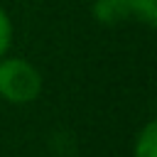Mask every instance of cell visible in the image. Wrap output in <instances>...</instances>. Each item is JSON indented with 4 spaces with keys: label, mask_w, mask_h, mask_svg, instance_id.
Here are the masks:
<instances>
[{
    "label": "cell",
    "mask_w": 157,
    "mask_h": 157,
    "mask_svg": "<svg viewBox=\"0 0 157 157\" xmlns=\"http://www.w3.org/2000/svg\"><path fill=\"white\" fill-rule=\"evenodd\" d=\"M42 91L39 71L25 59L0 61V96L10 103H29Z\"/></svg>",
    "instance_id": "obj_1"
},
{
    "label": "cell",
    "mask_w": 157,
    "mask_h": 157,
    "mask_svg": "<svg viewBox=\"0 0 157 157\" xmlns=\"http://www.w3.org/2000/svg\"><path fill=\"white\" fill-rule=\"evenodd\" d=\"M93 17L101 25H118L130 15V2L128 0H96L93 2Z\"/></svg>",
    "instance_id": "obj_2"
},
{
    "label": "cell",
    "mask_w": 157,
    "mask_h": 157,
    "mask_svg": "<svg viewBox=\"0 0 157 157\" xmlns=\"http://www.w3.org/2000/svg\"><path fill=\"white\" fill-rule=\"evenodd\" d=\"M135 157H157V125L150 120L135 142Z\"/></svg>",
    "instance_id": "obj_3"
},
{
    "label": "cell",
    "mask_w": 157,
    "mask_h": 157,
    "mask_svg": "<svg viewBox=\"0 0 157 157\" xmlns=\"http://www.w3.org/2000/svg\"><path fill=\"white\" fill-rule=\"evenodd\" d=\"M130 2V15L137 17L145 25H155L157 22V0H128Z\"/></svg>",
    "instance_id": "obj_4"
},
{
    "label": "cell",
    "mask_w": 157,
    "mask_h": 157,
    "mask_svg": "<svg viewBox=\"0 0 157 157\" xmlns=\"http://www.w3.org/2000/svg\"><path fill=\"white\" fill-rule=\"evenodd\" d=\"M10 39H12V25H10V20H7L5 10L0 7V56L7 52V47H10Z\"/></svg>",
    "instance_id": "obj_5"
}]
</instances>
